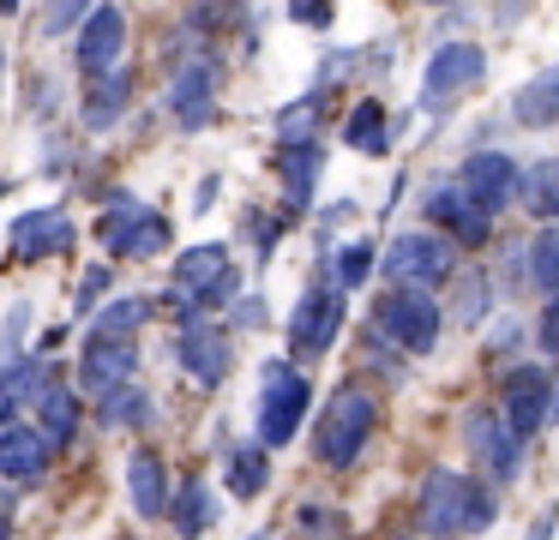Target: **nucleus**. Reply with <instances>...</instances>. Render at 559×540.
Instances as JSON below:
<instances>
[{
  "label": "nucleus",
  "instance_id": "6",
  "mask_svg": "<svg viewBox=\"0 0 559 540\" xmlns=\"http://www.w3.org/2000/svg\"><path fill=\"white\" fill-rule=\"evenodd\" d=\"M379 271L391 276V288L433 295V288H445L451 276H457V252H451L439 235H427V228H409V235H397L385 252H379Z\"/></svg>",
  "mask_w": 559,
  "mask_h": 540
},
{
  "label": "nucleus",
  "instance_id": "9",
  "mask_svg": "<svg viewBox=\"0 0 559 540\" xmlns=\"http://www.w3.org/2000/svg\"><path fill=\"white\" fill-rule=\"evenodd\" d=\"M547 396H554V372L535 367V360H511V367L499 372V408L493 415L506 420V432L523 444L547 427Z\"/></svg>",
  "mask_w": 559,
  "mask_h": 540
},
{
  "label": "nucleus",
  "instance_id": "42",
  "mask_svg": "<svg viewBox=\"0 0 559 540\" xmlns=\"http://www.w3.org/2000/svg\"><path fill=\"white\" fill-rule=\"evenodd\" d=\"M13 523H19V499L13 487H0V540H13Z\"/></svg>",
  "mask_w": 559,
  "mask_h": 540
},
{
  "label": "nucleus",
  "instance_id": "10",
  "mask_svg": "<svg viewBox=\"0 0 559 540\" xmlns=\"http://www.w3.org/2000/svg\"><path fill=\"white\" fill-rule=\"evenodd\" d=\"M343 319H349V295L331 283H307L301 300L289 312V355L295 360H319L331 343H337Z\"/></svg>",
  "mask_w": 559,
  "mask_h": 540
},
{
  "label": "nucleus",
  "instance_id": "47",
  "mask_svg": "<svg viewBox=\"0 0 559 540\" xmlns=\"http://www.w3.org/2000/svg\"><path fill=\"white\" fill-rule=\"evenodd\" d=\"M253 540H271V535H253Z\"/></svg>",
  "mask_w": 559,
  "mask_h": 540
},
{
  "label": "nucleus",
  "instance_id": "19",
  "mask_svg": "<svg viewBox=\"0 0 559 540\" xmlns=\"http://www.w3.org/2000/svg\"><path fill=\"white\" fill-rule=\"evenodd\" d=\"M49 463H55V451L43 444V432L31 420H7L0 427V480L7 487H37L49 475Z\"/></svg>",
  "mask_w": 559,
  "mask_h": 540
},
{
  "label": "nucleus",
  "instance_id": "11",
  "mask_svg": "<svg viewBox=\"0 0 559 540\" xmlns=\"http://www.w3.org/2000/svg\"><path fill=\"white\" fill-rule=\"evenodd\" d=\"M463 451H469V463L487 475V487H511V480L523 475V444L511 439L506 420H499L487 403L463 415Z\"/></svg>",
  "mask_w": 559,
  "mask_h": 540
},
{
  "label": "nucleus",
  "instance_id": "28",
  "mask_svg": "<svg viewBox=\"0 0 559 540\" xmlns=\"http://www.w3.org/2000/svg\"><path fill=\"white\" fill-rule=\"evenodd\" d=\"M343 144H349L355 156H391V115H385V103L361 96V103L349 108V120H343Z\"/></svg>",
  "mask_w": 559,
  "mask_h": 540
},
{
  "label": "nucleus",
  "instance_id": "44",
  "mask_svg": "<svg viewBox=\"0 0 559 540\" xmlns=\"http://www.w3.org/2000/svg\"><path fill=\"white\" fill-rule=\"evenodd\" d=\"M559 535V504H554V511H542V516H535V523H530V535H523V540H554Z\"/></svg>",
  "mask_w": 559,
  "mask_h": 540
},
{
  "label": "nucleus",
  "instance_id": "8",
  "mask_svg": "<svg viewBox=\"0 0 559 540\" xmlns=\"http://www.w3.org/2000/svg\"><path fill=\"white\" fill-rule=\"evenodd\" d=\"M487 79V48L481 43H439L433 60L421 67V108L427 115H445L463 96H475Z\"/></svg>",
  "mask_w": 559,
  "mask_h": 540
},
{
  "label": "nucleus",
  "instance_id": "29",
  "mask_svg": "<svg viewBox=\"0 0 559 540\" xmlns=\"http://www.w3.org/2000/svg\"><path fill=\"white\" fill-rule=\"evenodd\" d=\"M223 480H229L235 499H259V492L271 487V451L265 444H235V451L223 456Z\"/></svg>",
  "mask_w": 559,
  "mask_h": 540
},
{
  "label": "nucleus",
  "instance_id": "36",
  "mask_svg": "<svg viewBox=\"0 0 559 540\" xmlns=\"http://www.w3.org/2000/svg\"><path fill=\"white\" fill-rule=\"evenodd\" d=\"M535 348H542L547 360H559V295L554 300H542V319H535Z\"/></svg>",
  "mask_w": 559,
  "mask_h": 540
},
{
  "label": "nucleus",
  "instance_id": "40",
  "mask_svg": "<svg viewBox=\"0 0 559 540\" xmlns=\"http://www.w3.org/2000/svg\"><path fill=\"white\" fill-rule=\"evenodd\" d=\"M85 12L91 7H49L43 12V36H61V31H73V24H85Z\"/></svg>",
  "mask_w": 559,
  "mask_h": 540
},
{
  "label": "nucleus",
  "instance_id": "45",
  "mask_svg": "<svg viewBox=\"0 0 559 540\" xmlns=\"http://www.w3.org/2000/svg\"><path fill=\"white\" fill-rule=\"evenodd\" d=\"M547 420H559V379H554V396H547Z\"/></svg>",
  "mask_w": 559,
  "mask_h": 540
},
{
  "label": "nucleus",
  "instance_id": "5",
  "mask_svg": "<svg viewBox=\"0 0 559 540\" xmlns=\"http://www.w3.org/2000/svg\"><path fill=\"white\" fill-rule=\"evenodd\" d=\"M373 331L397 355H433L439 331H445V307L433 295H415V288H385L373 307Z\"/></svg>",
  "mask_w": 559,
  "mask_h": 540
},
{
  "label": "nucleus",
  "instance_id": "41",
  "mask_svg": "<svg viewBox=\"0 0 559 540\" xmlns=\"http://www.w3.org/2000/svg\"><path fill=\"white\" fill-rule=\"evenodd\" d=\"M518 324H511V319H499L493 324V336H487V360H493V355H511V348H518Z\"/></svg>",
  "mask_w": 559,
  "mask_h": 540
},
{
  "label": "nucleus",
  "instance_id": "38",
  "mask_svg": "<svg viewBox=\"0 0 559 540\" xmlns=\"http://www.w3.org/2000/svg\"><path fill=\"white\" fill-rule=\"evenodd\" d=\"M241 235L247 240H259V259H265L271 247H277V235H283V223H271L265 211H247V223H241Z\"/></svg>",
  "mask_w": 559,
  "mask_h": 540
},
{
  "label": "nucleus",
  "instance_id": "7",
  "mask_svg": "<svg viewBox=\"0 0 559 540\" xmlns=\"http://www.w3.org/2000/svg\"><path fill=\"white\" fill-rule=\"evenodd\" d=\"M241 295V271H235V252L223 240H205V247H187L175 259V300L193 312L223 307V300Z\"/></svg>",
  "mask_w": 559,
  "mask_h": 540
},
{
  "label": "nucleus",
  "instance_id": "24",
  "mask_svg": "<svg viewBox=\"0 0 559 540\" xmlns=\"http://www.w3.org/2000/svg\"><path fill=\"white\" fill-rule=\"evenodd\" d=\"M319 168H325L319 144H289V151L277 156V175H283V199H289V211H313V199H319Z\"/></svg>",
  "mask_w": 559,
  "mask_h": 540
},
{
  "label": "nucleus",
  "instance_id": "15",
  "mask_svg": "<svg viewBox=\"0 0 559 540\" xmlns=\"http://www.w3.org/2000/svg\"><path fill=\"white\" fill-rule=\"evenodd\" d=\"M451 187H457L463 199L493 223V216L518 199V163H511L506 151H469L457 163V175H451Z\"/></svg>",
  "mask_w": 559,
  "mask_h": 540
},
{
  "label": "nucleus",
  "instance_id": "43",
  "mask_svg": "<svg viewBox=\"0 0 559 540\" xmlns=\"http://www.w3.org/2000/svg\"><path fill=\"white\" fill-rule=\"evenodd\" d=\"M217 192H223V180H217V175H205V180H199V187H193V211L205 216L211 204H217Z\"/></svg>",
  "mask_w": 559,
  "mask_h": 540
},
{
  "label": "nucleus",
  "instance_id": "26",
  "mask_svg": "<svg viewBox=\"0 0 559 540\" xmlns=\"http://www.w3.org/2000/svg\"><path fill=\"white\" fill-rule=\"evenodd\" d=\"M518 204L535 216V223H559V156H542V163L518 168Z\"/></svg>",
  "mask_w": 559,
  "mask_h": 540
},
{
  "label": "nucleus",
  "instance_id": "22",
  "mask_svg": "<svg viewBox=\"0 0 559 540\" xmlns=\"http://www.w3.org/2000/svg\"><path fill=\"white\" fill-rule=\"evenodd\" d=\"M127 492H133V511L145 516V523L169 516V492H175V480H169V463H163V456L151 451V444L127 456Z\"/></svg>",
  "mask_w": 559,
  "mask_h": 540
},
{
  "label": "nucleus",
  "instance_id": "37",
  "mask_svg": "<svg viewBox=\"0 0 559 540\" xmlns=\"http://www.w3.org/2000/svg\"><path fill=\"white\" fill-rule=\"evenodd\" d=\"M265 319H271L265 295H235V300H229V324H235V331H259Z\"/></svg>",
  "mask_w": 559,
  "mask_h": 540
},
{
  "label": "nucleus",
  "instance_id": "30",
  "mask_svg": "<svg viewBox=\"0 0 559 540\" xmlns=\"http://www.w3.org/2000/svg\"><path fill=\"white\" fill-rule=\"evenodd\" d=\"M151 324V300L145 295H121V300H103L91 312V336H139Z\"/></svg>",
  "mask_w": 559,
  "mask_h": 540
},
{
  "label": "nucleus",
  "instance_id": "3",
  "mask_svg": "<svg viewBox=\"0 0 559 540\" xmlns=\"http://www.w3.org/2000/svg\"><path fill=\"white\" fill-rule=\"evenodd\" d=\"M313 408V379H307L295 360H265L259 367V396H253V432L265 451H277V444H289L295 432H301V415Z\"/></svg>",
  "mask_w": 559,
  "mask_h": 540
},
{
  "label": "nucleus",
  "instance_id": "39",
  "mask_svg": "<svg viewBox=\"0 0 559 540\" xmlns=\"http://www.w3.org/2000/svg\"><path fill=\"white\" fill-rule=\"evenodd\" d=\"M289 19L307 24V31H331V24H337V7H319V0H307V7H301V0H295Z\"/></svg>",
  "mask_w": 559,
  "mask_h": 540
},
{
  "label": "nucleus",
  "instance_id": "13",
  "mask_svg": "<svg viewBox=\"0 0 559 540\" xmlns=\"http://www.w3.org/2000/svg\"><path fill=\"white\" fill-rule=\"evenodd\" d=\"M175 360L187 367V379L193 384H205V391H217L223 379H229V367H235V336H229V324H217V319H187L181 324V336H175Z\"/></svg>",
  "mask_w": 559,
  "mask_h": 540
},
{
  "label": "nucleus",
  "instance_id": "48",
  "mask_svg": "<svg viewBox=\"0 0 559 540\" xmlns=\"http://www.w3.org/2000/svg\"><path fill=\"white\" fill-rule=\"evenodd\" d=\"M0 192H7V187H0Z\"/></svg>",
  "mask_w": 559,
  "mask_h": 540
},
{
  "label": "nucleus",
  "instance_id": "25",
  "mask_svg": "<svg viewBox=\"0 0 559 540\" xmlns=\"http://www.w3.org/2000/svg\"><path fill=\"white\" fill-rule=\"evenodd\" d=\"M151 415H157V403H151V391L133 379V384H115V391H103V396H97V415H91V420H97L103 432H133V427H145Z\"/></svg>",
  "mask_w": 559,
  "mask_h": 540
},
{
  "label": "nucleus",
  "instance_id": "1",
  "mask_svg": "<svg viewBox=\"0 0 559 540\" xmlns=\"http://www.w3.org/2000/svg\"><path fill=\"white\" fill-rule=\"evenodd\" d=\"M415 516H421V535L433 540H469L493 528L499 504L487 480L463 475V468H427L421 492H415Z\"/></svg>",
  "mask_w": 559,
  "mask_h": 540
},
{
  "label": "nucleus",
  "instance_id": "16",
  "mask_svg": "<svg viewBox=\"0 0 559 540\" xmlns=\"http://www.w3.org/2000/svg\"><path fill=\"white\" fill-rule=\"evenodd\" d=\"M421 216L445 228V235H439L445 247H487V240H493V223H487L451 180H433V187L421 192Z\"/></svg>",
  "mask_w": 559,
  "mask_h": 540
},
{
  "label": "nucleus",
  "instance_id": "33",
  "mask_svg": "<svg viewBox=\"0 0 559 540\" xmlns=\"http://www.w3.org/2000/svg\"><path fill=\"white\" fill-rule=\"evenodd\" d=\"M25 331H31V300H13V307L0 312V379L19 367V348H25Z\"/></svg>",
  "mask_w": 559,
  "mask_h": 540
},
{
  "label": "nucleus",
  "instance_id": "18",
  "mask_svg": "<svg viewBox=\"0 0 559 540\" xmlns=\"http://www.w3.org/2000/svg\"><path fill=\"white\" fill-rule=\"evenodd\" d=\"M79 72H115L121 67V55H127V12L121 7H91L85 12V24H79Z\"/></svg>",
  "mask_w": 559,
  "mask_h": 540
},
{
  "label": "nucleus",
  "instance_id": "21",
  "mask_svg": "<svg viewBox=\"0 0 559 540\" xmlns=\"http://www.w3.org/2000/svg\"><path fill=\"white\" fill-rule=\"evenodd\" d=\"M127 108H133V72L115 67V72H97V79L85 84L79 120H85V132H109V127H121Z\"/></svg>",
  "mask_w": 559,
  "mask_h": 540
},
{
  "label": "nucleus",
  "instance_id": "20",
  "mask_svg": "<svg viewBox=\"0 0 559 540\" xmlns=\"http://www.w3.org/2000/svg\"><path fill=\"white\" fill-rule=\"evenodd\" d=\"M37 420H31V427L43 432V444H49V451H67V444L79 439V420H85V403H79V391L67 379H49L37 391Z\"/></svg>",
  "mask_w": 559,
  "mask_h": 540
},
{
  "label": "nucleus",
  "instance_id": "27",
  "mask_svg": "<svg viewBox=\"0 0 559 540\" xmlns=\"http://www.w3.org/2000/svg\"><path fill=\"white\" fill-rule=\"evenodd\" d=\"M511 120L518 127H559V67L535 72L530 84H518V96H511Z\"/></svg>",
  "mask_w": 559,
  "mask_h": 540
},
{
  "label": "nucleus",
  "instance_id": "2",
  "mask_svg": "<svg viewBox=\"0 0 559 540\" xmlns=\"http://www.w3.org/2000/svg\"><path fill=\"white\" fill-rule=\"evenodd\" d=\"M373 427H379V403L361 384L331 391V403L319 408V420H313V463H325V468L361 463V451L373 444Z\"/></svg>",
  "mask_w": 559,
  "mask_h": 540
},
{
  "label": "nucleus",
  "instance_id": "34",
  "mask_svg": "<svg viewBox=\"0 0 559 540\" xmlns=\"http://www.w3.org/2000/svg\"><path fill=\"white\" fill-rule=\"evenodd\" d=\"M367 276H373V247H367V240H355V247H343L337 259H331V288H343V295L361 288Z\"/></svg>",
  "mask_w": 559,
  "mask_h": 540
},
{
  "label": "nucleus",
  "instance_id": "46",
  "mask_svg": "<svg viewBox=\"0 0 559 540\" xmlns=\"http://www.w3.org/2000/svg\"><path fill=\"white\" fill-rule=\"evenodd\" d=\"M0 72H7V55H0Z\"/></svg>",
  "mask_w": 559,
  "mask_h": 540
},
{
  "label": "nucleus",
  "instance_id": "14",
  "mask_svg": "<svg viewBox=\"0 0 559 540\" xmlns=\"http://www.w3.org/2000/svg\"><path fill=\"white\" fill-rule=\"evenodd\" d=\"M73 240H79V228H73V216H67V204H37V211L13 216V228H7V259L43 264V259L73 252Z\"/></svg>",
  "mask_w": 559,
  "mask_h": 540
},
{
  "label": "nucleus",
  "instance_id": "17",
  "mask_svg": "<svg viewBox=\"0 0 559 540\" xmlns=\"http://www.w3.org/2000/svg\"><path fill=\"white\" fill-rule=\"evenodd\" d=\"M139 372V336H85V355H79V384L73 391H115V384H133Z\"/></svg>",
  "mask_w": 559,
  "mask_h": 540
},
{
  "label": "nucleus",
  "instance_id": "31",
  "mask_svg": "<svg viewBox=\"0 0 559 540\" xmlns=\"http://www.w3.org/2000/svg\"><path fill=\"white\" fill-rule=\"evenodd\" d=\"M523 271H530L523 283H530V288H542L547 300L559 295V223H547L542 235H535L530 247H523Z\"/></svg>",
  "mask_w": 559,
  "mask_h": 540
},
{
  "label": "nucleus",
  "instance_id": "4",
  "mask_svg": "<svg viewBox=\"0 0 559 540\" xmlns=\"http://www.w3.org/2000/svg\"><path fill=\"white\" fill-rule=\"evenodd\" d=\"M91 235H97V247L109 259H157L175 240V223L163 211H151V204H139L133 192H115L103 204V216L91 223Z\"/></svg>",
  "mask_w": 559,
  "mask_h": 540
},
{
  "label": "nucleus",
  "instance_id": "23",
  "mask_svg": "<svg viewBox=\"0 0 559 540\" xmlns=\"http://www.w3.org/2000/svg\"><path fill=\"white\" fill-rule=\"evenodd\" d=\"M217 492L205 487V475H187L181 487L169 492V523H175V535L181 540H199V535H211V523H217Z\"/></svg>",
  "mask_w": 559,
  "mask_h": 540
},
{
  "label": "nucleus",
  "instance_id": "12",
  "mask_svg": "<svg viewBox=\"0 0 559 540\" xmlns=\"http://www.w3.org/2000/svg\"><path fill=\"white\" fill-rule=\"evenodd\" d=\"M217 96H223V67L217 60H187V67L169 72L163 108L175 115L181 132H205L211 120H217Z\"/></svg>",
  "mask_w": 559,
  "mask_h": 540
},
{
  "label": "nucleus",
  "instance_id": "35",
  "mask_svg": "<svg viewBox=\"0 0 559 540\" xmlns=\"http://www.w3.org/2000/svg\"><path fill=\"white\" fill-rule=\"evenodd\" d=\"M109 283H115V271H109V264H91V271H85V283H79V295H73V312H79V319H91V312L103 307Z\"/></svg>",
  "mask_w": 559,
  "mask_h": 540
},
{
  "label": "nucleus",
  "instance_id": "32",
  "mask_svg": "<svg viewBox=\"0 0 559 540\" xmlns=\"http://www.w3.org/2000/svg\"><path fill=\"white\" fill-rule=\"evenodd\" d=\"M319 103H325V91H307L301 103H289L277 115V139H283V151L289 144H313V127H319Z\"/></svg>",
  "mask_w": 559,
  "mask_h": 540
},
{
  "label": "nucleus",
  "instance_id": "49",
  "mask_svg": "<svg viewBox=\"0 0 559 540\" xmlns=\"http://www.w3.org/2000/svg\"><path fill=\"white\" fill-rule=\"evenodd\" d=\"M397 540H403V535H397Z\"/></svg>",
  "mask_w": 559,
  "mask_h": 540
}]
</instances>
